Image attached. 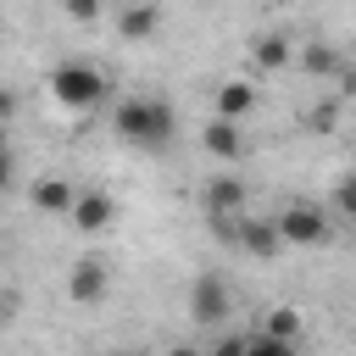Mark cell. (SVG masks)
Returning a JSON list of instances; mask_svg holds the SVG:
<instances>
[{
  "label": "cell",
  "mask_w": 356,
  "mask_h": 356,
  "mask_svg": "<svg viewBox=\"0 0 356 356\" xmlns=\"http://www.w3.org/2000/svg\"><path fill=\"white\" fill-rule=\"evenodd\" d=\"M111 122H117V134H122L128 145H145V150H161V145L172 139V128H178L172 106L156 100V95H128Z\"/></svg>",
  "instance_id": "obj_1"
},
{
  "label": "cell",
  "mask_w": 356,
  "mask_h": 356,
  "mask_svg": "<svg viewBox=\"0 0 356 356\" xmlns=\"http://www.w3.org/2000/svg\"><path fill=\"white\" fill-rule=\"evenodd\" d=\"M67 111H89L100 95H106V72L100 67H89V61H61L56 72H50V83H44Z\"/></svg>",
  "instance_id": "obj_2"
},
{
  "label": "cell",
  "mask_w": 356,
  "mask_h": 356,
  "mask_svg": "<svg viewBox=\"0 0 356 356\" xmlns=\"http://www.w3.org/2000/svg\"><path fill=\"white\" fill-rule=\"evenodd\" d=\"M278 228H284V245H323L328 239V217L317 206H306V200L284 206L278 211Z\"/></svg>",
  "instance_id": "obj_3"
},
{
  "label": "cell",
  "mask_w": 356,
  "mask_h": 356,
  "mask_svg": "<svg viewBox=\"0 0 356 356\" xmlns=\"http://www.w3.org/2000/svg\"><path fill=\"white\" fill-rule=\"evenodd\" d=\"M228 284H222V273H200L195 278V289H189V317L195 323H222L228 317Z\"/></svg>",
  "instance_id": "obj_4"
},
{
  "label": "cell",
  "mask_w": 356,
  "mask_h": 356,
  "mask_svg": "<svg viewBox=\"0 0 356 356\" xmlns=\"http://www.w3.org/2000/svg\"><path fill=\"white\" fill-rule=\"evenodd\" d=\"M200 206H206V217H245V184H239L234 172H217V178L206 184Z\"/></svg>",
  "instance_id": "obj_5"
},
{
  "label": "cell",
  "mask_w": 356,
  "mask_h": 356,
  "mask_svg": "<svg viewBox=\"0 0 356 356\" xmlns=\"http://www.w3.org/2000/svg\"><path fill=\"white\" fill-rule=\"evenodd\" d=\"M106 284H111V273H106V261H95V256L72 261V273H67V295H72L78 306H95V300L106 295Z\"/></svg>",
  "instance_id": "obj_6"
},
{
  "label": "cell",
  "mask_w": 356,
  "mask_h": 356,
  "mask_svg": "<svg viewBox=\"0 0 356 356\" xmlns=\"http://www.w3.org/2000/svg\"><path fill=\"white\" fill-rule=\"evenodd\" d=\"M111 217H117V200H111L106 189H78L72 228H83V234H100V228H111Z\"/></svg>",
  "instance_id": "obj_7"
},
{
  "label": "cell",
  "mask_w": 356,
  "mask_h": 356,
  "mask_svg": "<svg viewBox=\"0 0 356 356\" xmlns=\"http://www.w3.org/2000/svg\"><path fill=\"white\" fill-rule=\"evenodd\" d=\"M239 250H245V256H278V250H284L278 217H245V222H239Z\"/></svg>",
  "instance_id": "obj_8"
},
{
  "label": "cell",
  "mask_w": 356,
  "mask_h": 356,
  "mask_svg": "<svg viewBox=\"0 0 356 356\" xmlns=\"http://www.w3.org/2000/svg\"><path fill=\"white\" fill-rule=\"evenodd\" d=\"M200 145H206V156L211 161H239V150H245V139H239V122H228V117H211L206 128H200Z\"/></svg>",
  "instance_id": "obj_9"
},
{
  "label": "cell",
  "mask_w": 356,
  "mask_h": 356,
  "mask_svg": "<svg viewBox=\"0 0 356 356\" xmlns=\"http://www.w3.org/2000/svg\"><path fill=\"white\" fill-rule=\"evenodd\" d=\"M211 106H217V117H228V122H239L250 106H256V83L250 78H228V83H217V95H211Z\"/></svg>",
  "instance_id": "obj_10"
},
{
  "label": "cell",
  "mask_w": 356,
  "mask_h": 356,
  "mask_svg": "<svg viewBox=\"0 0 356 356\" xmlns=\"http://www.w3.org/2000/svg\"><path fill=\"white\" fill-rule=\"evenodd\" d=\"M33 206H39V211H50V217H72L78 189H72L67 178H39V184H33Z\"/></svg>",
  "instance_id": "obj_11"
},
{
  "label": "cell",
  "mask_w": 356,
  "mask_h": 356,
  "mask_svg": "<svg viewBox=\"0 0 356 356\" xmlns=\"http://www.w3.org/2000/svg\"><path fill=\"white\" fill-rule=\"evenodd\" d=\"M156 22H161V11H156V6H128V11L117 17L122 39H134V44H145V39L156 33Z\"/></svg>",
  "instance_id": "obj_12"
},
{
  "label": "cell",
  "mask_w": 356,
  "mask_h": 356,
  "mask_svg": "<svg viewBox=\"0 0 356 356\" xmlns=\"http://www.w3.org/2000/svg\"><path fill=\"white\" fill-rule=\"evenodd\" d=\"M300 67H306L312 78H339V72H345V56H339L334 44H306V50H300Z\"/></svg>",
  "instance_id": "obj_13"
},
{
  "label": "cell",
  "mask_w": 356,
  "mask_h": 356,
  "mask_svg": "<svg viewBox=\"0 0 356 356\" xmlns=\"http://www.w3.org/2000/svg\"><path fill=\"white\" fill-rule=\"evenodd\" d=\"M250 61H256L261 72H278V67L289 61V39H284V33H261V39L250 44Z\"/></svg>",
  "instance_id": "obj_14"
},
{
  "label": "cell",
  "mask_w": 356,
  "mask_h": 356,
  "mask_svg": "<svg viewBox=\"0 0 356 356\" xmlns=\"http://www.w3.org/2000/svg\"><path fill=\"white\" fill-rule=\"evenodd\" d=\"M261 328H267V334H278V339H295V334H300V312H295V306H273Z\"/></svg>",
  "instance_id": "obj_15"
},
{
  "label": "cell",
  "mask_w": 356,
  "mask_h": 356,
  "mask_svg": "<svg viewBox=\"0 0 356 356\" xmlns=\"http://www.w3.org/2000/svg\"><path fill=\"white\" fill-rule=\"evenodd\" d=\"M245 356H300V350H295V339H278V334H267V328H261V334L250 339V350H245Z\"/></svg>",
  "instance_id": "obj_16"
},
{
  "label": "cell",
  "mask_w": 356,
  "mask_h": 356,
  "mask_svg": "<svg viewBox=\"0 0 356 356\" xmlns=\"http://www.w3.org/2000/svg\"><path fill=\"white\" fill-rule=\"evenodd\" d=\"M334 211H339L345 222H356V172L339 178V189H334Z\"/></svg>",
  "instance_id": "obj_17"
},
{
  "label": "cell",
  "mask_w": 356,
  "mask_h": 356,
  "mask_svg": "<svg viewBox=\"0 0 356 356\" xmlns=\"http://www.w3.org/2000/svg\"><path fill=\"white\" fill-rule=\"evenodd\" d=\"M61 11H67L72 22H95V17H100V0H61Z\"/></svg>",
  "instance_id": "obj_18"
},
{
  "label": "cell",
  "mask_w": 356,
  "mask_h": 356,
  "mask_svg": "<svg viewBox=\"0 0 356 356\" xmlns=\"http://www.w3.org/2000/svg\"><path fill=\"white\" fill-rule=\"evenodd\" d=\"M245 350H250V339H239V334H228V339H217V345H211L206 356H245Z\"/></svg>",
  "instance_id": "obj_19"
},
{
  "label": "cell",
  "mask_w": 356,
  "mask_h": 356,
  "mask_svg": "<svg viewBox=\"0 0 356 356\" xmlns=\"http://www.w3.org/2000/svg\"><path fill=\"white\" fill-rule=\"evenodd\" d=\"M167 356H206V350H195V345H172Z\"/></svg>",
  "instance_id": "obj_20"
},
{
  "label": "cell",
  "mask_w": 356,
  "mask_h": 356,
  "mask_svg": "<svg viewBox=\"0 0 356 356\" xmlns=\"http://www.w3.org/2000/svg\"><path fill=\"white\" fill-rule=\"evenodd\" d=\"M111 356H128V350H111Z\"/></svg>",
  "instance_id": "obj_21"
}]
</instances>
